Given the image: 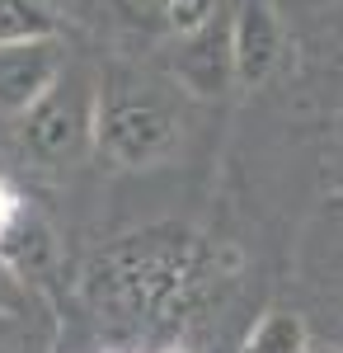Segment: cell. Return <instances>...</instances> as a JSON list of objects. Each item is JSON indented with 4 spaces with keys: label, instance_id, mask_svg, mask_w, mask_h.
I'll list each match as a JSON object with an SVG mask.
<instances>
[{
    "label": "cell",
    "instance_id": "1",
    "mask_svg": "<svg viewBox=\"0 0 343 353\" xmlns=\"http://www.w3.org/2000/svg\"><path fill=\"white\" fill-rule=\"evenodd\" d=\"M10 217H14V193H10L5 184H0V226H5Z\"/></svg>",
    "mask_w": 343,
    "mask_h": 353
}]
</instances>
